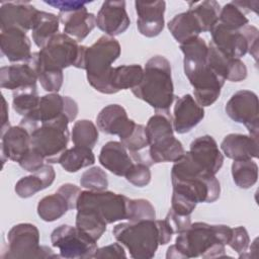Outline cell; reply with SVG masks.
Here are the masks:
<instances>
[{
    "instance_id": "obj_1",
    "label": "cell",
    "mask_w": 259,
    "mask_h": 259,
    "mask_svg": "<svg viewBox=\"0 0 259 259\" xmlns=\"http://www.w3.org/2000/svg\"><path fill=\"white\" fill-rule=\"evenodd\" d=\"M180 50L184 55V73L193 87L194 99L202 107L213 104L226 81L207 64L208 45L197 36L180 44Z\"/></svg>"
},
{
    "instance_id": "obj_2",
    "label": "cell",
    "mask_w": 259,
    "mask_h": 259,
    "mask_svg": "<svg viewBox=\"0 0 259 259\" xmlns=\"http://www.w3.org/2000/svg\"><path fill=\"white\" fill-rule=\"evenodd\" d=\"M232 228L226 225H208L202 222L191 224L179 233L175 246L184 258L225 257V247L229 244Z\"/></svg>"
},
{
    "instance_id": "obj_3",
    "label": "cell",
    "mask_w": 259,
    "mask_h": 259,
    "mask_svg": "<svg viewBox=\"0 0 259 259\" xmlns=\"http://www.w3.org/2000/svg\"><path fill=\"white\" fill-rule=\"evenodd\" d=\"M132 92L155 111L169 110L175 98L170 62L160 55L149 59L141 83Z\"/></svg>"
},
{
    "instance_id": "obj_4",
    "label": "cell",
    "mask_w": 259,
    "mask_h": 259,
    "mask_svg": "<svg viewBox=\"0 0 259 259\" xmlns=\"http://www.w3.org/2000/svg\"><path fill=\"white\" fill-rule=\"evenodd\" d=\"M120 45L113 36L102 35L91 47H87L84 56V70L88 83L98 92L112 94L109 76L111 64L120 56Z\"/></svg>"
},
{
    "instance_id": "obj_5",
    "label": "cell",
    "mask_w": 259,
    "mask_h": 259,
    "mask_svg": "<svg viewBox=\"0 0 259 259\" xmlns=\"http://www.w3.org/2000/svg\"><path fill=\"white\" fill-rule=\"evenodd\" d=\"M171 181L173 191L186 196L196 204L214 202L221 194V185L215 175L197 173L182 159L174 162Z\"/></svg>"
},
{
    "instance_id": "obj_6",
    "label": "cell",
    "mask_w": 259,
    "mask_h": 259,
    "mask_svg": "<svg viewBox=\"0 0 259 259\" xmlns=\"http://www.w3.org/2000/svg\"><path fill=\"white\" fill-rule=\"evenodd\" d=\"M112 234L135 259H150L160 245V232L157 220L120 223L114 226Z\"/></svg>"
},
{
    "instance_id": "obj_7",
    "label": "cell",
    "mask_w": 259,
    "mask_h": 259,
    "mask_svg": "<svg viewBox=\"0 0 259 259\" xmlns=\"http://www.w3.org/2000/svg\"><path fill=\"white\" fill-rule=\"evenodd\" d=\"M86 48L66 33H57L37 52V71H63L71 66L83 69Z\"/></svg>"
},
{
    "instance_id": "obj_8",
    "label": "cell",
    "mask_w": 259,
    "mask_h": 259,
    "mask_svg": "<svg viewBox=\"0 0 259 259\" xmlns=\"http://www.w3.org/2000/svg\"><path fill=\"white\" fill-rule=\"evenodd\" d=\"M70 122L67 115H62L53 121L39 124L30 133L31 148L38 152L49 164L59 163L61 156L67 150Z\"/></svg>"
},
{
    "instance_id": "obj_9",
    "label": "cell",
    "mask_w": 259,
    "mask_h": 259,
    "mask_svg": "<svg viewBox=\"0 0 259 259\" xmlns=\"http://www.w3.org/2000/svg\"><path fill=\"white\" fill-rule=\"evenodd\" d=\"M210 33L211 42L224 54L240 59L249 53L257 61L259 38L257 27L247 24L240 29H229L217 23Z\"/></svg>"
},
{
    "instance_id": "obj_10",
    "label": "cell",
    "mask_w": 259,
    "mask_h": 259,
    "mask_svg": "<svg viewBox=\"0 0 259 259\" xmlns=\"http://www.w3.org/2000/svg\"><path fill=\"white\" fill-rule=\"evenodd\" d=\"M8 248L1 256L8 259H32V258H56L60 255L54 254L48 246L39 245L38 229L28 223L13 226L8 234Z\"/></svg>"
},
{
    "instance_id": "obj_11",
    "label": "cell",
    "mask_w": 259,
    "mask_h": 259,
    "mask_svg": "<svg viewBox=\"0 0 259 259\" xmlns=\"http://www.w3.org/2000/svg\"><path fill=\"white\" fill-rule=\"evenodd\" d=\"M130 198L112 191L84 190L77 200L76 209H88L95 212L107 225L127 220Z\"/></svg>"
},
{
    "instance_id": "obj_12",
    "label": "cell",
    "mask_w": 259,
    "mask_h": 259,
    "mask_svg": "<svg viewBox=\"0 0 259 259\" xmlns=\"http://www.w3.org/2000/svg\"><path fill=\"white\" fill-rule=\"evenodd\" d=\"M53 247L57 248L60 257L67 259L93 258L97 241L77 227L61 225L51 234Z\"/></svg>"
},
{
    "instance_id": "obj_13",
    "label": "cell",
    "mask_w": 259,
    "mask_h": 259,
    "mask_svg": "<svg viewBox=\"0 0 259 259\" xmlns=\"http://www.w3.org/2000/svg\"><path fill=\"white\" fill-rule=\"evenodd\" d=\"M78 111V104L71 97L57 92L49 93L40 97L36 108L22 117L19 124L31 133L39 124L53 121L62 115H67L72 122L77 117Z\"/></svg>"
},
{
    "instance_id": "obj_14",
    "label": "cell",
    "mask_w": 259,
    "mask_h": 259,
    "mask_svg": "<svg viewBox=\"0 0 259 259\" xmlns=\"http://www.w3.org/2000/svg\"><path fill=\"white\" fill-rule=\"evenodd\" d=\"M259 102L257 95L250 90L235 92L226 103V113L238 123L244 124L250 136L258 138L259 130Z\"/></svg>"
},
{
    "instance_id": "obj_15",
    "label": "cell",
    "mask_w": 259,
    "mask_h": 259,
    "mask_svg": "<svg viewBox=\"0 0 259 259\" xmlns=\"http://www.w3.org/2000/svg\"><path fill=\"white\" fill-rule=\"evenodd\" d=\"M187 153L191 161L201 171L210 175H215L224 164V156L215 140L209 135L193 140Z\"/></svg>"
},
{
    "instance_id": "obj_16",
    "label": "cell",
    "mask_w": 259,
    "mask_h": 259,
    "mask_svg": "<svg viewBox=\"0 0 259 259\" xmlns=\"http://www.w3.org/2000/svg\"><path fill=\"white\" fill-rule=\"evenodd\" d=\"M37 75V53H32L27 62L3 66L0 69V86L12 91L35 86Z\"/></svg>"
},
{
    "instance_id": "obj_17",
    "label": "cell",
    "mask_w": 259,
    "mask_h": 259,
    "mask_svg": "<svg viewBox=\"0 0 259 259\" xmlns=\"http://www.w3.org/2000/svg\"><path fill=\"white\" fill-rule=\"evenodd\" d=\"M96 124L102 133L116 135L122 141L133 133L137 123L128 118L125 109L121 105L109 104L97 114Z\"/></svg>"
},
{
    "instance_id": "obj_18",
    "label": "cell",
    "mask_w": 259,
    "mask_h": 259,
    "mask_svg": "<svg viewBox=\"0 0 259 259\" xmlns=\"http://www.w3.org/2000/svg\"><path fill=\"white\" fill-rule=\"evenodd\" d=\"M130 24L131 20L123 0L103 2L96 15L97 27L109 36L123 33Z\"/></svg>"
},
{
    "instance_id": "obj_19",
    "label": "cell",
    "mask_w": 259,
    "mask_h": 259,
    "mask_svg": "<svg viewBox=\"0 0 259 259\" xmlns=\"http://www.w3.org/2000/svg\"><path fill=\"white\" fill-rule=\"evenodd\" d=\"M135 7L138 15L137 27L140 33L146 37L159 35L162 32L165 23V1H136Z\"/></svg>"
},
{
    "instance_id": "obj_20",
    "label": "cell",
    "mask_w": 259,
    "mask_h": 259,
    "mask_svg": "<svg viewBox=\"0 0 259 259\" xmlns=\"http://www.w3.org/2000/svg\"><path fill=\"white\" fill-rule=\"evenodd\" d=\"M39 10L29 2H4L0 7L1 30L16 27L24 31L31 30Z\"/></svg>"
},
{
    "instance_id": "obj_21",
    "label": "cell",
    "mask_w": 259,
    "mask_h": 259,
    "mask_svg": "<svg viewBox=\"0 0 259 259\" xmlns=\"http://www.w3.org/2000/svg\"><path fill=\"white\" fill-rule=\"evenodd\" d=\"M207 64L225 81L240 82L247 77V67L244 62L224 54L211 41L208 45Z\"/></svg>"
},
{
    "instance_id": "obj_22",
    "label": "cell",
    "mask_w": 259,
    "mask_h": 259,
    "mask_svg": "<svg viewBox=\"0 0 259 259\" xmlns=\"http://www.w3.org/2000/svg\"><path fill=\"white\" fill-rule=\"evenodd\" d=\"M204 117V109L194 97L185 94L178 98L173 109V128L178 134H185L196 126Z\"/></svg>"
},
{
    "instance_id": "obj_23",
    "label": "cell",
    "mask_w": 259,
    "mask_h": 259,
    "mask_svg": "<svg viewBox=\"0 0 259 259\" xmlns=\"http://www.w3.org/2000/svg\"><path fill=\"white\" fill-rule=\"evenodd\" d=\"M0 47L2 54L11 63L27 62L31 56V42L26 31L11 27L1 30Z\"/></svg>"
},
{
    "instance_id": "obj_24",
    "label": "cell",
    "mask_w": 259,
    "mask_h": 259,
    "mask_svg": "<svg viewBox=\"0 0 259 259\" xmlns=\"http://www.w3.org/2000/svg\"><path fill=\"white\" fill-rule=\"evenodd\" d=\"M30 148V133L20 124L10 126L1 134V157L3 164L5 159L18 163Z\"/></svg>"
},
{
    "instance_id": "obj_25",
    "label": "cell",
    "mask_w": 259,
    "mask_h": 259,
    "mask_svg": "<svg viewBox=\"0 0 259 259\" xmlns=\"http://www.w3.org/2000/svg\"><path fill=\"white\" fill-rule=\"evenodd\" d=\"M58 17L64 25V33L77 41L83 40L96 26V16L88 12L86 6L71 12H59Z\"/></svg>"
},
{
    "instance_id": "obj_26",
    "label": "cell",
    "mask_w": 259,
    "mask_h": 259,
    "mask_svg": "<svg viewBox=\"0 0 259 259\" xmlns=\"http://www.w3.org/2000/svg\"><path fill=\"white\" fill-rule=\"evenodd\" d=\"M221 150L234 161L258 158V138L242 134H229L221 143Z\"/></svg>"
},
{
    "instance_id": "obj_27",
    "label": "cell",
    "mask_w": 259,
    "mask_h": 259,
    "mask_svg": "<svg viewBox=\"0 0 259 259\" xmlns=\"http://www.w3.org/2000/svg\"><path fill=\"white\" fill-rule=\"evenodd\" d=\"M100 164L116 176H124L134 161L125 147L116 141H110L103 145L98 157Z\"/></svg>"
},
{
    "instance_id": "obj_28",
    "label": "cell",
    "mask_w": 259,
    "mask_h": 259,
    "mask_svg": "<svg viewBox=\"0 0 259 259\" xmlns=\"http://www.w3.org/2000/svg\"><path fill=\"white\" fill-rule=\"evenodd\" d=\"M55 177L56 172L53 166L48 163L32 174L20 178L16 182L14 190L19 197L28 198L51 186Z\"/></svg>"
},
{
    "instance_id": "obj_29",
    "label": "cell",
    "mask_w": 259,
    "mask_h": 259,
    "mask_svg": "<svg viewBox=\"0 0 259 259\" xmlns=\"http://www.w3.org/2000/svg\"><path fill=\"white\" fill-rule=\"evenodd\" d=\"M174 128L170 110H159L151 116L146 125L149 146H159L174 138Z\"/></svg>"
},
{
    "instance_id": "obj_30",
    "label": "cell",
    "mask_w": 259,
    "mask_h": 259,
    "mask_svg": "<svg viewBox=\"0 0 259 259\" xmlns=\"http://www.w3.org/2000/svg\"><path fill=\"white\" fill-rule=\"evenodd\" d=\"M167 25L172 36L179 44L197 37L202 32L200 24L190 8L185 12L176 14Z\"/></svg>"
},
{
    "instance_id": "obj_31",
    "label": "cell",
    "mask_w": 259,
    "mask_h": 259,
    "mask_svg": "<svg viewBox=\"0 0 259 259\" xmlns=\"http://www.w3.org/2000/svg\"><path fill=\"white\" fill-rule=\"evenodd\" d=\"M143 75L144 69L137 64L112 68L109 76V86L112 94L124 89H134L141 83Z\"/></svg>"
},
{
    "instance_id": "obj_32",
    "label": "cell",
    "mask_w": 259,
    "mask_h": 259,
    "mask_svg": "<svg viewBox=\"0 0 259 259\" xmlns=\"http://www.w3.org/2000/svg\"><path fill=\"white\" fill-rule=\"evenodd\" d=\"M69 209H73L70 201L60 191L42 197L37 204V214L45 222H55Z\"/></svg>"
},
{
    "instance_id": "obj_33",
    "label": "cell",
    "mask_w": 259,
    "mask_h": 259,
    "mask_svg": "<svg viewBox=\"0 0 259 259\" xmlns=\"http://www.w3.org/2000/svg\"><path fill=\"white\" fill-rule=\"evenodd\" d=\"M59 24L58 15L39 10L31 28L34 44L40 49L44 48L54 35L59 33Z\"/></svg>"
},
{
    "instance_id": "obj_34",
    "label": "cell",
    "mask_w": 259,
    "mask_h": 259,
    "mask_svg": "<svg viewBox=\"0 0 259 259\" xmlns=\"http://www.w3.org/2000/svg\"><path fill=\"white\" fill-rule=\"evenodd\" d=\"M95 163V156L92 149L80 146H74L67 149L60 158L59 164L64 170L70 173L77 172L82 168L91 166Z\"/></svg>"
},
{
    "instance_id": "obj_35",
    "label": "cell",
    "mask_w": 259,
    "mask_h": 259,
    "mask_svg": "<svg viewBox=\"0 0 259 259\" xmlns=\"http://www.w3.org/2000/svg\"><path fill=\"white\" fill-rule=\"evenodd\" d=\"M232 176L235 184L242 189L252 187L258 179V165L252 159L234 161Z\"/></svg>"
},
{
    "instance_id": "obj_36",
    "label": "cell",
    "mask_w": 259,
    "mask_h": 259,
    "mask_svg": "<svg viewBox=\"0 0 259 259\" xmlns=\"http://www.w3.org/2000/svg\"><path fill=\"white\" fill-rule=\"evenodd\" d=\"M193 7H189L196 16L202 32L210 31L218 23L221 6L214 0H205L202 2H192Z\"/></svg>"
},
{
    "instance_id": "obj_37",
    "label": "cell",
    "mask_w": 259,
    "mask_h": 259,
    "mask_svg": "<svg viewBox=\"0 0 259 259\" xmlns=\"http://www.w3.org/2000/svg\"><path fill=\"white\" fill-rule=\"evenodd\" d=\"M98 127L89 119L77 120L71 132V139L74 146L93 149L98 141Z\"/></svg>"
},
{
    "instance_id": "obj_38",
    "label": "cell",
    "mask_w": 259,
    "mask_h": 259,
    "mask_svg": "<svg viewBox=\"0 0 259 259\" xmlns=\"http://www.w3.org/2000/svg\"><path fill=\"white\" fill-rule=\"evenodd\" d=\"M39 99L36 85L20 88L13 91L12 106L16 113L24 117L36 108Z\"/></svg>"
},
{
    "instance_id": "obj_39",
    "label": "cell",
    "mask_w": 259,
    "mask_h": 259,
    "mask_svg": "<svg viewBox=\"0 0 259 259\" xmlns=\"http://www.w3.org/2000/svg\"><path fill=\"white\" fill-rule=\"evenodd\" d=\"M107 224L95 212L88 209H77L76 227L90 235L94 240H99L106 231Z\"/></svg>"
},
{
    "instance_id": "obj_40",
    "label": "cell",
    "mask_w": 259,
    "mask_h": 259,
    "mask_svg": "<svg viewBox=\"0 0 259 259\" xmlns=\"http://www.w3.org/2000/svg\"><path fill=\"white\" fill-rule=\"evenodd\" d=\"M218 23L229 29H240L247 25L249 20L233 2H230L221 8Z\"/></svg>"
},
{
    "instance_id": "obj_41",
    "label": "cell",
    "mask_w": 259,
    "mask_h": 259,
    "mask_svg": "<svg viewBox=\"0 0 259 259\" xmlns=\"http://www.w3.org/2000/svg\"><path fill=\"white\" fill-rule=\"evenodd\" d=\"M81 187L86 188L87 190L101 191L106 190L108 186L107 175L104 170L100 167H92L83 172L80 178Z\"/></svg>"
},
{
    "instance_id": "obj_42",
    "label": "cell",
    "mask_w": 259,
    "mask_h": 259,
    "mask_svg": "<svg viewBox=\"0 0 259 259\" xmlns=\"http://www.w3.org/2000/svg\"><path fill=\"white\" fill-rule=\"evenodd\" d=\"M156 211L153 204L144 198L132 199L128 201V217L127 221L138 222L143 220H155Z\"/></svg>"
},
{
    "instance_id": "obj_43",
    "label": "cell",
    "mask_w": 259,
    "mask_h": 259,
    "mask_svg": "<svg viewBox=\"0 0 259 259\" xmlns=\"http://www.w3.org/2000/svg\"><path fill=\"white\" fill-rule=\"evenodd\" d=\"M120 143L125 147V149L132 153H138L149 147V141L146 134V126L143 124H136L133 133Z\"/></svg>"
},
{
    "instance_id": "obj_44",
    "label": "cell",
    "mask_w": 259,
    "mask_h": 259,
    "mask_svg": "<svg viewBox=\"0 0 259 259\" xmlns=\"http://www.w3.org/2000/svg\"><path fill=\"white\" fill-rule=\"evenodd\" d=\"M124 177L133 185L137 187H144L151 181L150 166L142 162H134Z\"/></svg>"
},
{
    "instance_id": "obj_45",
    "label": "cell",
    "mask_w": 259,
    "mask_h": 259,
    "mask_svg": "<svg viewBox=\"0 0 259 259\" xmlns=\"http://www.w3.org/2000/svg\"><path fill=\"white\" fill-rule=\"evenodd\" d=\"M38 81L44 90L54 93L58 92L64 81L63 71H51V70H38Z\"/></svg>"
},
{
    "instance_id": "obj_46",
    "label": "cell",
    "mask_w": 259,
    "mask_h": 259,
    "mask_svg": "<svg viewBox=\"0 0 259 259\" xmlns=\"http://www.w3.org/2000/svg\"><path fill=\"white\" fill-rule=\"evenodd\" d=\"M250 244V237L245 227L240 226L232 229L231 239L229 241V246L236 251L239 256L244 254L249 247Z\"/></svg>"
},
{
    "instance_id": "obj_47",
    "label": "cell",
    "mask_w": 259,
    "mask_h": 259,
    "mask_svg": "<svg viewBox=\"0 0 259 259\" xmlns=\"http://www.w3.org/2000/svg\"><path fill=\"white\" fill-rule=\"evenodd\" d=\"M195 207V202H193L186 196L173 191L171 197V209L174 212L179 215H190Z\"/></svg>"
},
{
    "instance_id": "obj_48",
    "label": "cell",
    "mask_w": 259,
    "mask_h": 259,
    "mask_svg": "<svg viewBox=\"0 0 259 259\" xmlns=\"http://www.w3.org/2000/svg\"><path fill=\"white\" fill-rule=\"evenodd\" d=\"M45 161L46 160L38 152L30 148V150L20 159L18 164L25 171L33 173L45 165Z\"/></svg>"
},
{
    "instance_id": "obj_49",
    "label": "cell",
    "mask_w": 259,
    "mask_h": 259,
    "mask_svg": "<svg viewBox=\"0 0 259 259\" xmlns=\"http://www.w3.org/2000/svg\"><path fill=\"white\" fill-rule=\"evenodd\" d=\"M165 221L168 223L174 234H179L186 231L191 225L190 215H179L171 208L169 209Z\"/></svg>"
},
{
    "instance_id": "obj_50",
    "label": "cell",
    "mask_w": 259,
    "mask_h": 259,
    "mask_svg": "<svg viewBox=\"0 0 259 259\" xmlns=\"http://www.w3.org/2000/svg\"><path fill=\"white\" fill-rule=\"evenodd\" d=\"M126 257L123 247L118 243H113L96 250L93 258H121Z\"/></svg>"
},
{
    "instance_id": "obj_51",
    "label": "cell",
    "mask_w": 259,
    "mask_h": 259,
    "mask_svg": "<svg viewBox=\"0 0 259 259\" xmlns=\"http://www.w3.org/2000/svg\"><path fill=\"white\" fill-rule=\"evenodd\" d=\"M46 4L51 5L55 8H58L60 12H71L74 10H78L85 6V4L89 3L88 1H45Z\"/></svg>"
},
{
    "instance_id": "obj_52",
    "label": "cell",
    "mask_w": 259,
    "mask_h": 259,
    "mask_svg": "<svg viewBox=\"0 0 259 259\" xmlns=\"http://www.w3.org/2000/svg\"><path fill=\"white\" fill-rule=\"evenodd\" d=\"M160 232V245H166L172 239V235L174 234L171 230L168 223L164 220H157Z\"/></svg>"
},
{
    "instance_id": "obj_53",
    "label": "cell",
    "mask_w": 259,
    "mask_h": 259,
    "mask_svg": "<svg viewBox=\"0 0 259 259\" xmlns=\"http://www.w3.org/2000/svg\"><path fill=\"white\" fill-rule=\"evenodd\" d=\"M244 14L249 12L258 13V1H232Z\"/></svg>"
},
{
    "instance_id": "obj_54",
    "label": "cell",
    "mask_w": 259,
    "mask_h": 259,
    "mask_svg": "<svg viewBox=\"0 0 259 259\" xmlns=\"http://www.w3.org/2000/svg\"><path fill=\"white\" fill-rule=\"evenodd\" d=\"M2 123H1V134L4 133L8 127H10L9 124V118H8V105L4 97H2Z\"/></svg>"
}]
</instances>
